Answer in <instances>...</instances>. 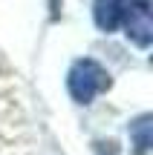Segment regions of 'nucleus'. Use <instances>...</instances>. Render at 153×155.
Returning <instances> with one entry per match:
<instances>
[{
  "mask_svg": "<svg viewBox=\"0 0 153 155\" xmlns=\"http://www.w3.org/2000/svg\"><path fill=\"white\" fill-rule=\"evenodd\" d=\"M124 23H127V35L136 40L139 46H148L150 43V35H153V26H150V9H148V0H136L124 9Z\"/></svg>",
  "mask_w": 153,
  "mask_h": 155,
  "instance_id": "f03ea898",
  "label": "nucleus"
},
{
  "mask_svg": "<svg viewBox=\"0 0 153 155\" xmlns=\"http://www.w3.org/2000/svg\"><path fill=\"white\" fill-rule=\"evenodd\" d=\"M130 132H133V138H136L139 152H144V150L150 147V115H142V118L130 127Z\"/></svg>",
  "mask_w": 153,
  "mask_h": 155,
  "instance_id": "20e7f679",
  "label": "nucleus"
},
{
  "mask_svg": "<svg viewBox=\"0 0 153 155\" xmlns=\"http://www.w3.org/2000/svg\"><path fill=\"white\" fill-rule=\"evenodd\" d=\"M67 86L78 104H90L98 92H104L110 86V75L96 61H78V63H72V69L67 75Z\"/></svg>",
  "mask_w": 153,
  "mask_h": 155,
  "instance_id": "f257e3e1",
  "label": "nucleus"
},
{
  "mask_svg": "<svg viewBox=\"0 0 153 155\" xmlns=\"http://www.w3.org/2000/svg\"><path fill=\"white\" fill-rule=\"evenodd\" d=\"M124 0H96L92 6V17H96V26L101 32H116V29L124 23Z\"/></svg>",
  "mask_w": 153,
  "mask_h": 155,
  "instance_id": "7ed1b4c3",
  "label": "nucleus"
}]
</instances>
